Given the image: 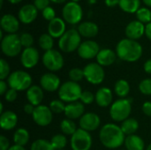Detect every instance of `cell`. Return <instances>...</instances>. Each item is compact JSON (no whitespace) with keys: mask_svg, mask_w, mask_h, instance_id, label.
<instances>
[{"mask_svg":"<svg viewBox=\"0 0 151 150\" xmlns=\"http://www.w3.org/2000/svg\"><path fill=\"white\" fill-rule=\"evenodd\" d=\"M99 140L105 148L116 149L125 143L126 135L120 126L113 123H109L101 128L99 132Z\"/></svg>","mask_w":151,"mask_h":150,"instance_id":"obj_1","label":"cell"},{"mask_svg":"<svg viewBox=\"0 0 151 150\" xmlns=\"http://www.w3.org/2000/svg\"><path fill=\"white\" fill-rule=\"evenodd\" d=\"M143 53L142 46L134 40L125 38L120 40L116 46V54L118 57L125 62L134 63L138 61Z\"/></svg>","mask_w":151,"mask_h":150,"instance_id":"obj_2","label":"cell"},{"mask_svg":"<svg viewBox=\"0 0 151 150\" xmlns=\"http://www.w3.org/2000/svg\"><path fill=\"white\" fill-rule=\"evenodd\" d=\"M132 112V99L119 98L112 103L110 107V116L113 121L123 122L129 118Z\"/></svg>","mask_w":151,"mask_h":150,"instance_id":"obj_3","label":"cell"},{"mask_svg":"<svg viewBox=\"0 0 151 150\" xmlns=\"http://www.w3.org/2000/svg\"><path fill=\"white\" fill-rule=\"evenodd\" d=\"M81 43V35L77 29L67 30L58 40V47L65 53H71L78 50Z\"/></svg>","mask_w":151,"mask_h":150,"instance_id":"obj_4","label":"cell"},{"mask_svg":"<svg viewBox=\"0 0 151 150\" xmlns=\"http://www.w3.org/2000/svg\"><path fill=\"white\" fill-rule=\"evenodd\" d=\"M82 92V88L79 83L69 80L61 84L58 89V97L64 103H71L78 102Z\"/></svg>","mask_w":151,"mask_h":150,"instance_id":"obj_5","label":"cell"},{"mask_svg":"<svg viewBox=\"0 0 151 150\" xmlns=\"http://www.w3.org/2000/svg\"><path fill=\"white\" fill-rule=\"evenodd\" d=\"M32 77L31 75L25 71L17 70L9 75L7 78V83L10 88H12L16 91H27L32 86Z\"/></svg>","mask_w":151,"mask_h":150,"instance_id":"obj_6","label":"cell"},{"mask_svg":"<svg viewBox=\"0 0 151 150\" xmlns=\"http://www.w3.org/2000/svg\"><path fill=\"white\" fill-rule=\"evenodd\" d=\"M21 42L19 35L17 34H9L1 40V50L4 56L14 57L21 52Z\"/></svg>","mask_w":151,"mask_h":150,"instance_id":"obj_7","label":"cell"},{"mask_svg":"<svg viewBox=\"0 0 151 150\" xmlns=\"http://www.w3.org/2000/svg\"><path fill=\"white\" fill-rule=\"evenodd\" d=\"M62 16L65 22L70 25H77L81 22L83 17L81 6L76 2L66 3L62 9Z\"/></svg>","mask_w":151,"mask_h":150,"instance_id":"obj_8","label":"cell"},{"mask_svg":"<svg viewBox=\"0 0 151 150\" xmlns=\"http://www.w3.org/2000/svg\"><path fill=\"white\" fill-rule=\"evenodd\" d=\"M93 140L90 133L81 128L71 136V148L73 150H90Z\"/></svg>","mask_w":151,"mask_h":150,"instance_id":"obj_9","label":"cell"},{"mask_svg":"<svg viewBox=\"0 0 151 150\" xmlns=\"http://www.w3.org/2000/svg\"><path fill=\"white\" fill-rule=\"evenodd\" d=\"M42 64L50 72H58L63 68L65 60L58 50H50L44 52L42 56Z\"/></svg>","mask_w":151,"mask_h":150,"instance_id":"obj_10","label":"cell"},{"mask_svg":"<svg viewBox=\"0 0 151 150\" xmlns=\"http://www.w3.org/2000/svg\"><path fill=\"white\" fill-rule=\"evenodd\" d=\"M84 76L88 82L93 85L101 84L105 78L104 67L98 63H89L84 68Z\"/></svg>","mask_w":151,"mask_h":150,"instance_id":"obj_11","label":"cell"},{"mask_svg":"<svg viewBox=\"0 0 151 150\" xmlns=\"http://www.w3.org/2000/svg\"><path fill=\"white\" fill-rule=\"evenodd\" d=\"M34 122L39 126H48L51 124L53 119V112L50 111L49 106L38 105L35 107L32 115Z\"/></svg>","mask_w":151,"mask_h":150,"instance_id":"obj_12","label":"cell"},{"mask_svg":"<svg viewBox=\"0 0 151 150\" xmlns=\"http://www.w3.org/2000/svg\"><path fill=\"white\" fill-rule=\"evenodd\" d=\"M78 55L82 59H92L96 57L97 54L100 51V47L98 43L92 40H87L81 43L78 49Z\"/></svg>","mask_w":151,"mask_h":150,"instance_id":"obj_13","label":"cell"},{"mask_svg":"<svg viewBox=\"0 0 151 150\" xmlns=\"http://www.w3.org/2000/svg\"><path fill=\"white\" fill-rule=\"evenodd\" d=\"M101 124L100 117L94 112H88L85 113L79 121L80 128L90 133L97 130Z\"/></svg>","mask_w":151,"mask_h":150,"instance_id":"obj_14","label":"cell"},{"mask_svg":"<svg viewBox=\"0 0 151 150\" xmlns=\"http://www.w3.org/2000/svg\"><path fill=\"white\" fill-rule=\"evenodd\" d=\"M39 59H40L39 51L34 47L24 49L20 55L21 65L27 69L34 68L38 64Z\"/></svg>","mask_w":151,"mask_h":150,"instance_id":"obj_15","label":"cell"},{"mask_svg":"<svg viewBox=\"0 0 151 150\" xmlns=\"http://www.w3.org/2000/svg\"><path fill=\"white\" fill-rule=\"evenodd\" d=\"M40 86L47 92H55L57 90L58 91L61 86V81L57 74L53 72H46L42 75L40 79Z\"/></svg>","mask_w":151,"mask_h":150,"instance_id":"obj_16","label":"cell"},{"mask_svg":"<svg viewBox=\"0 0 151 150\" xmlns=\"http://www.w3.org/2000/svg\"><path fill=\"white\" fill-rule=\"evenodd\" d=\"M38 15V10L34 4L23 5L18 12V19L23 24H30L34 22Z\"/></svg>","mask_w":151,"mask_h":150,"instance_id":"obj_17","label":"cell"},{"mask_svg":"<svg viewBox=\"0 0 151 150\" xmlns=\"http://www.w3.org/2000/svg\"><path fill=\"white\" fill-rule=\"evenodd\" d=\"M125 34L127 38L136 41L145 34V25L139 20H133L126 27Z\"/></svg>","mask_w":151,"mask_h":150,"instance_id":"obj_18","label":"cell"},{"mask_svg":"<svg viewBox=\"0 0 151 150\" xmlns=\"http://www.w3.org/2000/svg\"><path fill=\"white\" fill-rule=\"evenodd\" d=\"M0 26L1 29L4 32L7 33V34H16V32L19 28V20L14 15L7 13L2 16Z\"/></svg>","mask_w":151,"mask_h":150,"instance_id":"obj_19","label":"cell"},{"mask_svg":"<svg viewBox=\"0 0 151 150\" xmlns=\"http://www.w3.org/2000/svg\"><path fill=\"white\" fill-rule=\"evenodd\" d=\"M65 21L61 18H55L48 24V34L53 38H60L65 32Z\"/></svg>","mask_w":151,"mask_h":150,"instance_id":"obj_20","label":"cell"},{"mask_svg":"<svg viewBox=\"0 0 151 150\" xmlns=\"http://www.w3.org/2000/svg\"><path fill=\"white\" fill-rule=\"evenodd\" d=\"M96 103L101 108H106L112 104V91L106 87L100 88L96 93Z\"/></svg>","mask_w":151,"mask_h":150,"instance_id":"obj_21","label":"cell"},{"mask_svg":"<svg viewBox=\"0 0 151 150\" xmlns=\"http://www.w3.org/2000/svg\"><path fill=\"white\" fill-rule=\"evenodd\" d=\"M26 97L27 99V102L34 106L36 107L38 105H41L44 97L43 89L41 88V86L32 85L26 91Z\"/></svg>","mask_w":151,"mask_h":150,"instance_id":"obj_22","label":"cell"},{"mask_svg":"<svg viewBox=\"0 0 151 150\" xmlns=\"http://www.w3.org/2000/svg\"><path fill=\"white\" fill-rule=\"evenodd\" d=\"M65 115L69 119H78L81 118L85 114V107L81 102H74L68 103L65 106Z\"/></svg>","mask_w":151,"mask_h":150,"instance_id":"obj_23","label":"cell"},{"mask_svg":"<svg viewBox=\"0 0 151 150\" xmlns=\"http://www.w3.org/2000/svg\"><path fill=\"white\" fill-rule=\"evenodd\" d=\"M18 124V116L12 111H4L0 115V126L4 131H11Z\"/></svg>","mask_w":151,"mask_h":150,"instance_id":"obj_24","label":"cell"},{"mask_svg":"<svg viewBox=\"0 0 151 150\" xmlns=\"http://www.w3.org/2000/svg\"><path fill=\"white\" fill-rule=\"evenodd\" d=\"M118 56L115 51L111 49H102L100 50L99 53L96 56V63L100 65L104 66H110L113 65L117 59Z\"/></svg>","mask_w":151,"mask_h":150,"instance_id":"obj_25","label":"cell"},{"mask_svg":"<svg viewBox=\"0 0 151 150\" xmlns=\"http://www.w3.org/2000/svg\"><path fill=\"white\" fill-rule=\"evenodd\" d=\"M78 32L85 38H93L97 35L99 32L98 26L92 21H85L78 26Z\"/></svg>","mask_w":151,"mask_h":150,"instance_id":"obj_26","label":"cell"},{"mask_svg":"<svg viewBox=\"0 0 151 150\" xmlns=\"http://www.w3.org/2000/svg\"><path fill=\"white\" fill-rule=\"evenodd\" d=\"M125 147L127 150H144L145 143L144 141L136 134L128 135L125 140Z\"/></svg>","mask_w":151,"mask_h":150,"instance_id":"obj_27","label":"cell"},{"mask_svg":"<svg viewBox=\"0 0 151 150\" xmlns=\"http://www.w3.org/2000/svg\"><path fill=\"white\" fill-rule=\"evenodd\" d=\"M30 139V135H29V132L26 129V128H18L13 134V141L15 143V145L18 146H21L24 147L26 146Z\"/></svg>","mask_w":151,"mask_h":150,"instance_id":"obj_28","label":"cell"},{"mask_svg":"<svg viewBox=\"0 0 151 150\" xmlns=\"http://www.w3.org/2000/svg\"><path fill=\"white\" fill-rule=\"evenodd\" d=\"M141 0H119V6L127 13H136L141 8Z\"/></svg>","mask_w":151,"mask_h":150,"instance_id":"obj_29","label":"cell"},{"mask_svg":"<svg viewBox=\"0 0 151 150\" xmlns=\"http://www.w3.org/2000/svg\"><path fill=\"white\" fill-rule=\"evenodd\" d=\"M121 129L125 135H132L135 134L137 130L139 129V122L135 118H127V120L123 121L121 124Z\"/></svg>","mask_w":151,"mask_h":150,"instance_id":"obj_30","label":"cell"},{"mask_svg":"<svg viewBox=\"0 0 151 150\" xmlns=\"http://www.w3.org/2000/svg\"><path fill=\"white\" fill-rule=\"evenodd\" d=\"M114 92L119 98H126L130 92V85L126 80H119L114 85Z\"/></svg>","mask_w":151,"mask_h":150,"instance_id":"obj_31","label":"cell"},{"mask_svg":"<svg viewBox=\"0 0 151 150\" xmlns=\"http://www.w3.org/2000/svg\"><path fill=\"white\" fill-rule=\"evenodd\" d=\"M60 129L63 134L65 135H73L78 129L76 126V124L69 118L63 119L60 123Z\"/></svg>","mask_w":151,"mask_h":150,"instance_id":"obj_32","label":"cell"},{"mask_svg":"<svg viewBox=\"0 0 151 150\" xmlns=\"http://www.w3.org/2000/svg\"><path fill=\"white\" fill-rule=\"evenodd\" d=\"M53 39L54 38L51 35H50L48 33L41 34L39 39H38V43H39L40 48L45 51L53 50V46H54V40Z\"/></svg>","mask_w":151,"mask_h":150,"instance_id":"obj_33","label":"cell"},{"mask_svg":"<svg viewBox=\"0 0 151 150\" xmlns=\"http://www.w3.org/2000/svg\"><path fill=\"white\" fill-rule=\"evenodd\" d=\"M30 150H55L51 142L45 139H38L32 142Z\"/></svg>","mask_w":151,"mask_h":150,"instance_id":"obj_34","label":"cell"},{"mask_svg":"<svg viewBox=\"0 0 151 150\" xmlns=\"http://www.w3.org/2000/svg\"><path fill=\"white\" fill-rule=\"evenodd\" d=\"M50 142L55 150H61L65 148V146L67 144V139H66L65 135L59 133V134L54 135L51 138Z\"/></svg>","mask_w":151,"mask_h":150,"instance_id":"obj_35","label":"cell"},{"mask_svg":"<svg viewBox=\"0 0 151 150\" xmlns=\"http://www.w3.org/2000/svg\"><path fill=\"white\" fill-rule=\"evenodd\" d=\"M135 14H136L137 20L141 21L142 23L148 24V23L151 22V11L149 8L142 7L137 11V12Z\"/></svg>","mask_w":151,"mask_h":150,"instance_id":"obj_36","label":"cell"},{"mask_svg":"<svg viewBox=\"0 0 151 150\" xmlns=\"http://www.w3.org/2000/svg\"><path fill=\"white\" fill-rule=\"evenodd\" d=\"M68 76L70 80L74 81V82H79L81 80H82L85 76H84V71L83 69L81 68H73L69 71L68 72Z\"/></svg>","mask_w":151,"mask_h":150,"instance_id":"obj_37","label":"cell"},{"mask_svg":"<svg viewBox=\"0 0 151 150\" xmlns=\"http://www.w3.org/2000/svg\"><path fill=\"white\" fill-rule=\"evenodd\" d=\"M65 103L63 101H61L60 99L59 100H53L50 102V111L55 113V114H60V113H63L65 112Z\"/></svg>","mask_w":151,"mask_h":150,"instance_id":"obj_38","label":"cell"},{"mask_svg":"<svg viewBox=\"0 0 151 150\" xmlns=\"http://www.w3.org/2000/svg\"><path fill=\"white\" fill-rule=\"evenodd\" d=\"M10 72H11V68H10L8 62L6 60H4V58H1V60H0V80H4L5 79H7L9 77V75L11 74Z\"/></svg>","mask_w":151,"mask_h":150,"instance_id":"obj_39","label":"cell"},{"mask_svg":"<svg viewBox=\"0 0 151 150\" xmlns=\"http://www.w3.org/2000/svg\"><path fill=\"white\" fill-rule=\"evenodd\" d=\"M139 90L140 92L144 95H151V79H144L142 80L139 86Z\"/></svg>","mask_w":151,"mask_h":150,"instance_id":"obj_40","label":"cell"},{"mask_svg":"<svg viewBox=\"0 0 151 150\" xmlns=\"http://www.w3.org/2000/svg\"><path fill=\"white\" fill-rule=\"evenodd\" d=\"M19 39H20V42H21L22 47H24L25 49L32 47V45L34 44V37L29 33L21 34L19 35Z\"/></svg>","mask_w":151,"mask_h":150,"instance_id":"obj_41","label":"cell"},{"mask_svg":"<svg viewBox=\"0 0 151 150\" xmlns=\"http://www.w3.org/2000/svg\"><path fill=\"white\" fill-rule=\"evenodd\" d=\"M80 100L83 104H91L92 103H94V101H96V95L92 92L85 90L82 92Z\"/></svg>","mask_w":151,"mask_h":150,"instance_id":"obj_42","label":"cell"},{"mask_svg":"<svg viewBox=\"0 0 151 150\" xmlns=\"http://www.w3.org/2000/svg\"><path fill=\"white\" fill-rule=\"evenodd\" d=\"M42 12V17L44 18V19L48 20L49 22L51 21L52 19H54L55 18H57L56 17L55 10L52 7H50V6H49L46 9H44Z\"/></svg>","mask_w":151,"mask_h":150,"instance_id":"obj_43","label":"cell"},{"mask_svg":"<svg viewBox=\"0 0 151 150\" xmlns=\"http://www.w3.org/2000/svg\"><path fill=\"white\" fill-rule=\"evenodd\" d=\"M4 100L8 103H13L17 97H18V91L12 89V88H9L7 90V92L4 94Z\"/></svg>","mask_w":151,"mask_h":150,"instance_id":"obj_44","label":"cell"},{"mask_svg":"<svg viewBox=\"0 0 151 150\" xmlns=\"http://www.w3.org/2000/svg\"><path fill=\"white\" fill-rule=\"evenodd\" d=\"M50 0H34V5L37 8L38 11H43L50 6Z\"/></svg>","mask_w":151,"mask_h":150,"instance_id":"obj_45","label":"cell"},{"mask_svg":"<svg viewBox=\"0 0 151 150\" xmlns=\"http://www.w3.org/2000/svg\"><path fill=\"white\" fill-rule=\"evenodd\" d=\"M10 141L9 140L4 136L1 135L0 136V150H8L10 149Z\"/></svg>","mask_w":151,"mask_h":150,"instance_id":"obj_46","label":"cell"},{"mask_svg":"<svg viewBox=\"0 0 151 150\" xmlns=\"http://www.w3.org/2000/svg\"><path fill=\"white\" fill-rule=\"evenodd\" d=\"M142 112L146 116L151 117V102H145L142 104Z\"/></svg>","mask_w":151,"mask_h":150,"instance_id":"obj_47","label":"cell"},{"mask_svg":"<svg viewBox=\"0 0 151 150\" xmlns=\"http://www.w3.org/2000/svg\"><path fill=\"white\" fill-rule=\"evenodd\" d=\"M8 83L4 80H0V95H4V94L7 92L8 90Z\"/></svg>","mask_w":151,"mask_h":150,"instance_id":"obj_48","label":"cell"},{"mask_svg":"<svg viewBox=\"0 0 151 150\" xmlns=\"http://www.w3.org/2000/svg\"><path fill=\"white\" fill-rule=\"evenodd\" d=\"M35 109V106H34L33 104H31V103H27L25 104V106H24V111H25L27 114L31 115V116L33 115Z\"/></svg>","mask_w":151,"mask_h":150,"instance_id":"obj_49","label":"cell"},{"mask_svg":"<svg viewBox=\"0 0 151 150\" xmlns=\"http://www.w3.org/2000/svg\"><path fill=\"white\" fill-rule=\"evenodd\" d=\"M143 69H144V71H145L146 73L151 74V58L148 59V60L144 63V65H143Z\"/></svg>","mask_w":151,"mask_h":150,"instance_id":"obj_50","label":"cell"},{"mask_svg":"<svg viewBox=\"0 0 151 150\" xmlns=\"http://www.w3.org/2000/svg\"><path fill=\"white\" fill-rule=\"evenodd\" d=\"M104 4L108 7H115L119 5V0H104Z\"/></svg>","mask_w":151,"mask_h":150,"instance_id":"obj_51","label":"cell"},{"mask_svg":"<svg viewBox=\"0 0 151 150\" xmlns=\"http://www.w3.org/2000/svg\"><path fill=\"white\" fill-rule=\"evenodd\" d=\"M145 35L151 41V22L145 25Z\"/></svg>","mask_w":151,"mask_h":150,"instance_id":"obj_52","label":"cell"},{"mask_svg":"<svg viewBox=\"0 0 151 150\" xmlns=\"http://www.w3.org/2000/svg\"><path fill=\"white\" fill-rule=\"evenodd\" d=\"M8 150H27L24 147H21V146H18V145H13Z\"/></svg>","mask_w":151,"mask_h":150,"instance_id":"obj_53","label":"cell"},{"mask_svg":"<svg viewBox=\"0 0 151 150\" xmlns=\"http://www.w3.org/2000/svg\"><path fill=\"white\" fill-rule=\"evenodd\" d=\"M50 1L55 4H64L65 2H66V0H50Z\"/></svg>","mask_w":151,"mask_h":150,"instance_id":"obj_54","label":"cell"},{"mask_svg":"<svg viewBox=\"0 0 151 150\" xmlns=\"http://www.w3.org/2000/svg\"><path fill=\"white\" fill-rule=\"evenodd\" d=\"M144 4L148 7H151V0H142Z\"/></svg>","mask_w":151,"mask_h":150,"instance_id":"obj_55","label":"cell"},{"mask_svg":"<svg viewBox=\"0 0 151 150\" xmlns=\"http://www.w3.org/2000/svg\"><path fill=\"white\" fill-rule=\"evenodd\" d=\"M9 3H11V4H19V3H20L22 0H7Z\"/></svg>","mask_w":151,"mask_h":150,"instance_id":"obj_56","label":"cell"},{"mask_svg":"<svg viewBox=\"0 0 151 150\" xmlns=\"http://www.w3.org/2000/svg\"><path fill=\"white\" fill-rule=\"evenodd\" d=\"M3 109H4V105H3V103H0V114H2V113L4 112Z\"/></svg>","mask_w":151,"mask_h":150,"instance_id":"obj_57","label":"cell"},{"mask_svg":"<svg viewBox=\"0 0 151 150\" xmlns=\"http://www.w3.org/2000/svg\"><path fill=\"white\" fill-rule=\"evenodd\" d=\"M89 4H95L96 3V0H88Z\"/></svg>","mask_w":151,"mask_h":150,"instance_id":"obj_58","label":"cell"},{"mask_svg":"<svg viewBox=\"0 0 151 150\" xmlns=\"http://www.w3.org/2000/svg\"><path fill=\"white\" fill-rule=\"evenodd\" d=\"M145 150H151V143H150V144H149V146L146 148V149Z\"/></svg>","mask_w":151,"mask_h":150,"instance_id":"obj_59","label":"cell"},{"mask_svg":"<svg viewBox=\"0 0 151 150\" xmlns=\"http://www.w3.org/2000/svg\"><path fill=\"white\" fill-rule=\"evenodd\" d=\"M3 4H4V0H0V8H2Z\"/></svg>","mask_w":151,"mask_h":150,"instance_id":"obj_60","label":"cell"},{"mask_svg":"<svg viewBox=\"0 0 151 150\" xmlns=\"http://www.w3.org/2000/svg\"><path fill=\"white\" fill-rule=\"evenodd\" d=\"M73 2H76V3H78V2H80L81 0H72Z\"/></svg>","mask_w":151,"mask_h":150,"instance_id":"obj_61","label":"cell"},{"mask_svg":"<svg viewBox=\"0 0 151 150\" xmlns=\"http://www.w3.org/2000/svg\"><path fill=\"white\" fill-rule=\"evenodd\" d=\"M61 150H64V149H61Z\"/></svg>","mask_w":151,"mask_h":150,"instance_id":"obj_62","label":"cell"},{"mask_svg":"<svg viewBox=\"0 0 151 150\" xmlns=\"http://www.w3.org/2000/svg\"><path fill=\"white\" fill-rule=\"evenodd\" d=\"M120 150H123V149H120Z\"/></svg>","mask_w":151,"mask_h":150,"instance_id":"obj_63","label":"cell"}]
</instances>
